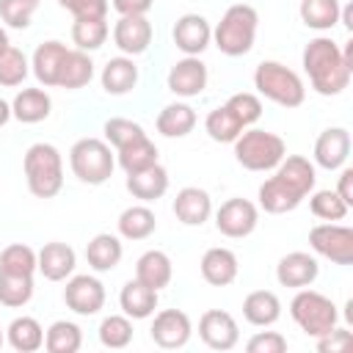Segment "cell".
<instances>
[{
  "label": "cell",
  "instance_id": "obj_43",
  "mask_svg": "<svg viewBox=\"0 0 353 353\" xmlns=\"http://www.w3.org/2000/svg\"><path fill=\"white\" fill-rule=\"evenodd\" d=\"M0 270L3 273H17V276H33L36 268V251L25 243H11L0 251Z\"/></svg>",
  "mask_w": 353,
  "mask_h": 353
},
{
  "label": "cell",
  "instance_id": "obj_41",
  "mask_svg": "<svg viewBox=\"0 0 353 353\" xmlns=\"http://www.w3.org/2000/svg\"><path fill=\"white\" fill-rule=\"evenodd\" d=\"M30 74V61L19 47H6L0 52V85L17 88Z\"/></svg>",
  "mask_w": 353,
  "mask_h": 353
},
{
  "label": "cell",
  "instance_id": "obj_25",
  "mask_svg": "<svg viewBox=\"0 0 353 353\" xmlns=\"http://www.w3.org/2000/svg\"><path fill=\"white\" fill-rule=\"evenodd\" d=\"M127 190L132 193V199H138L143 204L157 201L168 190V171L160 163H154L138 174H127Z\"/></svg>",
  "mask_w": 353,
  "mask_h": 353
},
{
  "label": "cell",
  "instance_id": "obj_2",
  "mask_svg": "<svg viewBox=\"0 0 353 353\" xmlns=\"http://www.w3.org/2000/svg\"><path fill=\"white\" fill-rule=\"evenodd\" d=\"M22 171H25L28 190L36 199H52L63 188V157H61L58 146H52L47 141L28 146V152L22 157Z\"/></svg>",
  "mask_w": 353,
  "mask_h": 353
},
{
  "label": "cell",
  "instance_id": "obj_10",
  "mask_svg": "<svg viewBox=\"0 0 353 353\" xmlns=\"http://www.w3.org/2000/svg\"><path fill=\"white\" fill-rule=\"evenodd\" d=\"M105 284L97 279V276H88V273H72L66 279V287H63V303L66 309H72L74 314L80 317H91V314H99V309L105 306Z\"/></svg>",
  "mask_w": 353,
  "mask_h": 353
},
{
  "label": "cell",
  "instance_id": "obj_5",
  "mask_svg": "<svg viewBox=\"0 0 353 353\" xmlns=\"http://www.w3.org/2000/svg\"><path fill=\"white\" fill-rule=\"evenodd\" d=\"M287 154V143L281 135L245 127L234 138V160L248 171H273Z\"/></svg>",
  "mask_w": 353,
  "mask_h": 353
},
{
  "label": "cell",
  "instance_id": "obj_40",
  "mask_svg": "<svg viewBox=\"0 0 353 353\" xmlns=\"http://www.w3.org/2000/svg\"><path fill=\"white\" fill-rule=\"evenodd\" d=\"M33 298V276H17L0 270V303L8 309H19Z\"/></svg>",
  "mask_w": 353,
  "mask_h": 353
},
{
  "label": "cell",
  "instance_id": "obj_11",
  "mask_svg": "<svg viewBox=\"0 0 353 353\" xmlns=\"http://www.w3.org/2000/svg\"><path fill=\"white\" fill-rule=\"evenodd\" d=\"M193 323L182 309H163L154 314V323L149 328V336L163 350H179L190 342Z\"/></svg>",
  "mask_w": 353,
  "mask_h": 353
},
{
  "label": "cell",
  "instance_id": "obj_34",
  "mask_svg": "<svg viewBox=\"0 0 353 353\" xmlns=\"http://www.w3.org/2000/svg\"><path fill=\"white\" fill-rule=\"evenodd\" d=\"M116 229H119V237L124 240H146L149 234H154L157 218L146 204H132L119 215Z\"/></svg>",
  "mask_w": 353,
  "mask_h": 353
},
{
  "label": "cell",
  "instance_id": "obj_26",
  "mask_svg": "<svg viewBox=\"0 0 353 353\" xmlns=\"http://www.w3.org/2000/svg\"><path fill=\"white\" fill-rule=\"evenodd\" d=\"M121 254H124V245H121V237L119 234H110V232H99L88 240L85 245V259H88V268L97 270V273H108L113 270L119 262H121Z\"/></svg>",
  "mask_w": 353,
  "mask_h": 353
},
{
  "label": "cell",
  "instance_id": "obj_1",
  "mask_svg": "<svg viewBox=\"0 0 353 353\" xmlns=\"http://www.w3.org/2000/svg\"><path fill=\"white\" fill-rule=\"evenodd\" d=\"M303 72L320 97H336L350 85L353 69L342 58V47L331 36H317L303 47Z\"/></svg>",
  "mask_w": 353,
  "mask_h": 353
},
{
  "label": "cell",
  "instance_id": "obj_31",
  "mask_svg": "<svg viewBox=\"0 0 353 353\" xmlns=\"http://www.w3.org/2000/svg\"><path fill=\"white\" fill-rule=\"evenodd\" d=\"M94 77V61L88 52L83 50H66L63 55V63H61V72H58V88H66V91H74V88H83L88 85Z\"/></svg>",
  "mask_w": 353,
  "mask_h": 353
},
{
  "label": "cell",
  "instance_id": "obj_51",
  "mask_svg": "<svg viewBox=\"0 0 353 353\" xmlns=\"http://www.w3.org/2000/svg\"><path fill=\"white\" fill-rule=\"evenodd\" d=\"M110 6L119 11V17H146L154 0H110Z\"/></svg>",
  "mask_w": 353,
  "mask_h": 353
},
{
  "label": "cell",
  "instance_id": "obj_35",
  "mask_svg": "<svg viewBox=\"0 0 353 353\" xmlns=\"http://www.w3.org/2000/svg\"><path fill=\"white\" fill-rule=\"evenodd\" d=\"M339 11L342 3L339 0H301V22L312 30H331L334 25H339Z\"/></svg>",
  "mask_w": 353,
  "mask_h": 353
},
{
  "label": "cell",
  "instance_id": "obj_29",
  "mask_svg": "<svg viewBox=\"0 0 353 353\" xmlns=\"http://www.w3.org/2000/svg\"><path fill=\"white\" fill-rule=\"evenodd\" d=\"M243 317L256 325V328H268L281 317V301L276 292L270 290H254L245 295L243 301Z\"/></svg>",
  "mask_w": 353,
  "mask_h": 353
},
{
  "label": "cell",
  "instance_id": "obj_38",
  "mask_svg": "<svg viewBox=\"0 0 353 353\" xmlns=\"http://www.w3.org/2000/svg\"><path fill=\"white\" fill-rule=\"evenodd\" d=\"M204 130H207V135H210L215 143H234V138H237L245 127L240 124V119H237L226 105H221V108H215V110L207 113Z\"/></svg>",
  "mask_w": 353,
  "mask_h": 353
},
{
  "label": "cell",
  "instance_id": "obj_56",
  "mask_svg": "<svg viewBox=\"0 0 353 353\" xmlns=\"http://www.w3.org/2000/svg\"><path fill=\"white\" fill-rule=\"evenodd\" d=\"M3 345H6V328L0 325V347H3Z\"/></svg>",
  "mask_w": 353,
  "mask_h": 353
},
{
  "label": "cell",
  "instance_id": "obj_52",
  "mask_svg": "<svg viewBox=\"0 0 353 353\" xmlns=\"http://www.w3.org/2000/svg\"><path fill=\"white\" fill-rule=\"evenodd\" d=\"M334 190L339 193V199H342L347 207H353V168H345V165H342V174H339V182H336Z\"/></svg>",
  "mask_w": 353,
  "mask_h": 353
},
{
  "label": "cell",
  "instance_id": "obj_7",
  "mask_svg": "<svg viewBox=\"0 0 353 353\" xmlns=\"http://www.w3.org/2000/svg\"><path fill=\"white\" fill-rule=\"evenodd\" d=\"M290 314H292L295 325L306 336H312V339L328 334L339 323L336 303L328 295H323L317 290H309V287H303V290L295 292V298L290 301Z\"/></svg>",
  "mask_w": 353,
  "mask_h": 353
},
{
  "label": "cell",
  "instance_id": "obj_24",
  "mask_svg": "<svg viewBox=\"0 0 353 353\" xmlns=\"http://www.w3.org/2000/svg\"><path fill=\"white\" fill-rule=\"evenodd\" d=\"M119 306L130 320H146L157 309V290L146 287L138 279H130L119 292Z\"/></svg>",
  "mask_w": 353,
  "mask_h": 353
},
{
  "label": "cell",
  "instance_id": "obj_17",
  "mask_svg": "<svg viewBox=\"0 0 353 353\" xmlns=\"http://www.w3.org/2000/svg\"><path fill=\"white\" fill-rule=\"evenodd\" d=\"M154 36V28L146 17H119V22L113 25V44L121 50V55H141L149 50Z\"/></svg>",
  "mask_w": 353,
  "mask_h": 353
},
{
  "label": "cell",
  "instance_id": "obj_6",
  "mask_svg": "<svg viewBox=\"0 0 353 353\" xmlns=\"http://www.w3.org/2000/svg\"><path fill=\"white\" fill-rule=\"evenodd\" d=\"M69 168L83 185H105L116 168V152L102 138H80L69 149Z\"/></svg>",
  "mask_w": 353,
  "mask_h": 353
},
{
  "label": "cell",
  "instance_id": "obj_33",
  "mask_svg": "<svg viewBox=\"0 0 353 353\" xmlns=\"http://www.w3.org/2000/svg\"><path fill=\"white\" fill-rule=\"evenodd\" d=\"M154 163H157V146L149 135H141V138L130 141L127 146L116 149V165H121L124 174H138Z\"/></svg>",
  "mask_w": 353,
  "mask_h": 353
},
{
  "label": "cell",
  "instance_id": "obj_37",
  "mask_svg": "<svg viewBox=\"0 0 353 353\" xmlns=\"http://www.w3.org/2000/svg\"><path fill=\"white\" fill-rule=\"evenodd\" d=\"M44 347L50 353H77L83 347V331L72 320H55L44 331Z\"/></svg>",
  "mask_w": 353,
  "mask_h": 353
},
{
  "label": "cell",
  "instance_id": "obj_19",
  "mask_svg": "<svg viewBox=\"0 0 353 353\" xmlns=\"http://www.w3.org/2000/svg\"><path fill=\"white\" fill-rule=\"evenodd\" d=\"M74 265H77L74 248L61 240L44 243L41 251L36 254V268L47 281H66L74 273Z\"/></svg>",
  "mask_w": 353,
  "mask_h": 353
},
{
  "label": "cell",
  "instance_id": "obj_30",
  "mask_svg": "<svg viewBox=\"0 0 353 353\" xmlns=\"http://www.w3.org/2000/svg\"><path fill=\"white\" fill-rule=\"evenodd\" d=\"M154 127L163 138H185L196 127V110L188 102H171L157 113Z\"/></svg>",
  "mask_w": 353,
  "mask_h": 353
},
{
  "label": "cell",
  "instance_id": "obj_49",
  "mask_svg": "<svg viewBox=\"0 0 353 353\" xmlns=\"http://www.w3.org/2000/svg\"><path fill=\"white\" fill-rule=\"evenodd\" d=\"M248 353H284L287 350V336L279 331H256L245 342Z\"/></svg>",
  "mask_w": 353,
  "mask_h": 353
},
{
  "label": "cell",
  "instance_id": "obj_23",
  "mask_svg": "<svg viewBox=\"0 0 353 353\" xmlns=\"http://www.w3.org/2000/svg\"><path fill=\"white\" fill-rule=\"evenodd\" d=\"M99 83H102V91L110 94V97H124L130 94L135 85H138V66L130 55H116L110 58L105 66H102V74H99Z\"/></svg>",
  "mask_w": 353,
  "mask_h": 353
},
{
  "label": "cell",
  "instance_id": "obj_4",
  "mask_svg": "<svg viewBox=\"0 0 353 353\" xmlns=\"http://www.w3.org/2000/svg\"><path fill=\"white\" fill-rule=\"evenodd\" d=\"M254 88L259 97L281 105V108H298L306 99V85L298 77L295 69L284 66L281 61H262L254 69Z\"/></svg>",
  "mask_w": 353,
  "mask_h": 353
},
{
  "label": "cell",
  "instance_id": "obj_45",
  "mask_svg": "<svg viewBox=\"0 0 353 353\" xmlns=\"http://www.w3.org/2000/svg\"><path fill=\"white\" fill-rule=\"evenodd\" d=\"M36 11L39 0H0V19L14 30H25Z\"/></svg>",
  "mask_w": 353,
  "mask_h": 353
},
{
  "label": "cell",
  "instance_id": "obj_32",
  "mask_svg": "<svg viewBox=\"0 0 353 353\" xmlns=\"http://www.w3.org/2000/svg\"><path fill=\"white\" fill-rule=\"evenodd\" d=\"M6 342L17 350V353H36L39 347H44V328L36 317H14L11 325L6 328Z\"/></svg>",
  "mask_w": 353,
  "mask_h": 353
},
{
  "label": "cell",
  "instance_id": "obj_53",
  "mask_svg": "<svg viewBox=\"0 0 353 353\" xmlns=\"http://www.w3.org/2000/svg\"><path fill=\"white\" fill-rule=\"evenodd\" d=\"M339 22H342L347 30H353V6H350V3L342 6V11H339Z\"/></svg>",
  "mask_w": 353,
  "mask_h": 353
},
{
  "label": "cell",
  "instance_id": "obj_8",
  "mask_svg": "<svg viewBox=\"0 0 353 353\" xmlns=\"http://www.w3.org/2000/svg\"><path fill=\"white\" fill-rule=\"evenodd\" d=\"M309 245L314 254L331 259L334 265H353V229L345 223H317L309 232Z\"/></svg>",
  "mask_w": 353,
  "mask_h": 353
},
{
  "label": "cell",
  "instance_id": "obj_15",
  "mask_svg": "<svg viewBox=\"0 0 353 353\" xmlns=\"http://www.w3.org/2000/svg\"><path fill=\"white\" fill-rule=\"evenodd\" d=\"M317 276H320V265L309 251H290L276 265V281L290 290L312 287Z\"/></svg>",
  "mask_w": 353,
  "mask_h": 353
},
{
  "label": "cell",
  "instance_id": "obj_36",
  "mask_svg": "<svg viewBox=\"0 0 353 353\" xmlns=\"http://www.w3.org/2000/svg\"><path fill=\"white\" fill-rule=\"evenodd\" d=\"M256 199H259V207L265 210V212H270V215H284V212H292L298 204H301V199L298 196H292L276 176H268L262 185H259V190H256Z\"/></svg>",
  "mask_w": 353,
  "mask_h": 353
},
{
  "label": "cell",
  "instance_id": "obj_16",
  "mask_svg": "<svg viewBox=\"0 0 353 353\" xmlns=\"http://www.w3.org/2000/svg\"><path fill=\"white\" fill-rule=\"evenodd\" d=\"M171 36L182 55H201L212 41V28L201 14H182L174 22Z\"/></svg>",
  "mask_w": 353,
  "mask_h": 353
},
{
  "label": "cell",
  "instance_id": "obj_28",
  "mask_svg": "<svg viewBox=\"0 0 353 353\" xmlns=\"http://www.w3.org/2000/svg\"><path fill=\"white\" fill-rule=\"evenodd\" d=\"M171 276H174V265H171V256L165 251L152 248V251L141 254L135 262V279L143 281L146 287L157 290V292L171 284Z\"/></svg>",
  "mask_w": 353,
  "mask_h": 353
},
{
  "label": "cell",
  "instance_id": "obj_42",
  "mask_svg": "<svg viewBox=\"0 0 353 353\" xmlns=\"http://www.w3.org/2000/svg\"><path fill=\"white\" fill-rule=\"evenodd\" d=\"M97 334H99V342H102L105 347L121 350V347H127V345L132 342V320H130L127 314H108V317L99 323Z\"/></svg>",
  "mask_w": 353,
  "mask_h": 353
},
{
  "label": "cell",
  "instance_id": "obj_12",
  "mask_svg": "<svg viewBox=\"0 0 353 353\" xmlns=\"http://www.w3.org/2000/svg\"><path fill=\"white\" fill-rule=\"evenodd\" d=\"M207 63L199 58V55H185L179 58L171 69H168V91L182 97V99H190V97H199L204 88H207Z\"/></svg>",
  "mask_w": 353,
  "mask_h": 353
},
{
  "label": "cell",
  "instance_id": "obj_9",
  "mask_svg": "<svg viewBox=\"0 0 353 353\" xmlns=\"http://www.w3.org/2000/svg\"><path fill=\"white\" fill-rule=\"evenodd\" d=\"M259 223V207L248 199H226L218 210H215V229L223 234V237H232V240H243L248 237Z\"/></svg>",
  "mask_w": 353,
  "mask_h": 353
},
{
  "label": "cell",
  "instance_id": "obj_47",
  "mask_svg": "<svg viewBox=\"0 0 353 353\" xmlns=\"http://www.w3.org/2000/svg\"><path fill=\"white\" fill-rule=\"evenodd\" d=\"M102 130H105V141H108L113 149H121V146H127L130 141H135V138L146 135V132H143V127H141L138 121H132V119H121V116L108 119Z\"/></svg>",
  "mask_w": 353,
  "mask_h": 353
},
{
  "label": "cell",
  "instance_id": "obj_27",
  "mask_svg": "<svg viewBox=\"0 0 353 353\" xmlns=\"http://www.w3.org/2000/svg\"><path fill=\"white\" fill-rule=\"evenodd\" d=\"M50 110H52V99L44 88H22L11 99V116L22 124H39L50 116Z\"/></svg>",
  "mask_w": 353,
  "mask_h": 353
},
{
  "label": "cell",
  "instance_id": "obj_55",
  "mask_svg": "<svg viewBox=\"0 0 353 353\" xmlns=\"http://www.w3.org/2000/svg\"><path fill=\"white\" fill-rule=\"evenodd\" d=\"M6 47H11V41H8V33H6V28L0 25V52H3Z\"/></svg>",
  "mask_w": 353,
  "mask_h": 353
},
{
  "label": "cell",
  "instance_id": "obj_48",
  "mask_svg": "<svg viewBox=\"0 0 353 353\" xmlns=\"http://www.w3.org/2000/svg\"><path fill=\"white\" fill-rule=\"evenodd\" d=\"M61 8H66L74 19H105L110 3L108 0H58Z\"/></svg>",
  "mask_w": 353,
  "mask_h": 353
},
{
  "label": "cell",
  "instance_id": "obj_22",
  "mask_svg": "<svg viewBox=\"0 0 353 353\" xmlns=\"http://www.w3.org/2000/svg\"><path fill=\"white\" fill-rule=\"evenodd\" d=\"M237 270H240V262H237V254L232 248L215 245V248H207L201 256V279L212 287L232 284L237 279Z\"/></svg>",
  "mask_w": 353,
  "mask_h": 353
},
{
  "label": "cell",
  "instance_id": "obj_13",
  "mask_svg": "<svg viewBox=\"0 0 353 353\" xmlns=\"http://www.w3.org/2000/svg\"><path fill=\"white\" fill-rule=\"evenodd\" d=\"M199 336L212 350H232L240 342V325L229 312L207 309L199 317Z\"/></svg>",
  "mask_w": 353,
  "mask_h": 353
},
{
  "label": "cell",
  "instance_id": "obj_39",
  "mask_svg": "<svg viewBox=\"0 0 353 353\" xmlns=\"http://www.w3.org/2000/svg\"><path fill=\"white\" fill-rule=\"evenodd\" d=\"M108 36H110L108 17L105 19H74V25H72V41L83 52L99 50L108 41Z\"/></svg>",
  "mask_w": 353,
  "mask_h": 353
},
{
  "label": "cell",
  "instance_id": "obj_18",
  "mask_svg": "<svg viewBox=\"0 0 353 353\" xmlns=\"http://www.w3.org/2000/svg\"><path fill=\"white\" fill-rule=\"evenodd\" d=\"M350 157V132L345 127H328L314 141V165L339 171Z\"/></svg>",
  "mask_w": 353,
  "mask_h": 353
},
{
  "label": "cell",
  "instance_id": "obj_54",
  "mask_svg": "<svg viewBox=\"0 0 353 353\" xmlns=\"http://www.w3.org/2000/svg\"><path fill=\"white\" fill-rule=\"evenodd\" d=\"M11 119H14V116H11V102L0 99V127H6Z\"/></svg>",
  "mask_w": 353,
  "mask_h": 353
},
{
  "label": "cell",
  "instance_id": "obj_50",
  "mask_svg": "<svg viewBox=\"0 0 353 353\" xmlns=\"http://www.w3.org/2000/svg\"><path fill=\"white\" fill-rule=\"evenodd\" d=\"M347 342H350V331L334 325L328 334L317 336V350H320V353H339V350L347 347Z\"/></svg>",
  "mask_w": 353,
  "mask_h": 353
},
{
  "label": "cell",
  "instance_id": "obj_21",
  "mask_svg": "<svg viewBox=\"0 0 353 353\" xmlns=\"http://www.w3.org/2000/svg\"><path fill=\"white\" fill-rule=\"evenodd\" d=\"M66 50H69V47H66L63 41H58V39L41 41V44L33 50L30 72H33V77H36L44 88L58 85V72H61V63H63Z\"/></svg>",
  "mask_w": 353,
  "mask_h": 353
},
{
  "label": "cell",
  "instance_id": "obj_20",
  "mask_svg": "<svg viewBox=\"0 0 353 353\" xmlns=\"http://www.w3.org/2000/svg\"><path fill=\"white\" fill-rule=\"evenodd\" d=\"M174 215L179 223L185 226H201L210 221L212 215V199L204 188H196V185H188L176 193L174 199Z\"/></svg>",
  "mask_w": 353,
  "mask_h": 353
},
{
  "label": "cell",
  "instance_id": "obj_44",
  "mask_svg": "<svg viewBox=\"0 0 353 353\" xmlns=\"http://www.w3.org/2000/svg\"><path fill=\"white\" fill-rule=\"evenodd\" d=\"M309 210L320 221H345V215H347L350 207L339 199L336 190L328 188V190H312L309 193Z\"/></svg>",
  "mask_w": 353,
  "mask_h": 353
},
{
  "label": "cell",
  "instance_id": "obj_46",
  "mask_svg": "<svg viewBox=\"0 0 353 353\" xmlns=\"http://www.w3.org/2000/svg\"><path fill=\"white\" fill-rule=\"evenodd\" d=\"M226 108L240 119L243 127L256 124L259 116H262V99H259L256 94H251V91H237V94H232V97L226 99Z\"/></svg>",
  "mask_w": 353,
  "mask_h": 353
},
{
  "label": "cell",
  "instance_id": "obj_3",
  "mask_svg": "<svg viewBox=\"0 0 353 353\" xmlns=\"http://www.w3.org/2000/svg\"><path fill=\"white\" fill-rule=\"evenodd\" d=\"M256 28H259L256 8L248 3H234L223 11L221 22L212 28V41L223 55L240 58V55L251 52L254 39H256Z\"/></svg>",
  "mask_w": 353,
  "mask_h": 353
},
{
  "label": "cell",
  "instance_id": "obj_14",
  "mask_svg": "<svg viewBox=\"0 0 353 353\" xmlns=\"http://www.w3.org/2000/svg\"><path fill=\"white\" fill-rule=\"evenodd\" d=\"M273 176L301 201L314 190L317 182V168L312 160H306L303 154H284V160L273 168Z\"/></svg>",
  "mask_w": 353,
  "mask_h": 353
}]
</instances>
